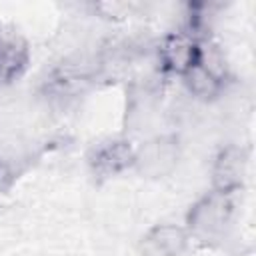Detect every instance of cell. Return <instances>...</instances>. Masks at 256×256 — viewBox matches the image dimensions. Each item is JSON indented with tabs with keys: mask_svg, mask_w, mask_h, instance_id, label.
<instances>
[{
	"mask_svg": "<svg viewBox=\"0 0 256 256\" xmlns=\"http://www.w3.org/2000/svg\"><path fill=\"white\" fill-rule=\"evenodd\" d=\"M88 168L98 178H112L136 166V146L128 138H110L88 152Z\"/></svg>",
	"mask_w": 256,
	"mask_h": 256,
	"instance_id": "obj_3",
	"label": "cell"
},
{
	"mask_svg": "<svg viewBox=\"0 0 256 256\" xmlns=\"http://www.w3.org/2000/svg\"><path fill=\"white\" fill-rule=\"evenodd\" d=\"M178 158V146L174 138L162 136L150 140L140 150H136V166L150 176H162L170 172Z\"/></svg>",
	"mask_w": 256,
	"mask_h": 256,
	"instance_id": "obj_7",
	"label": "cell"
},
{
	"mask_svg": "<svg viewBox=\"0 0 256 256\" xmlns=\"http://www.w3.org/2000/svg\"><path fill=\"white\" fill-rule=\"evenodd\" d=\"M8 184H10V170L0 162V194L8 188Z\"/></svg>",
	"mask_w": 256,
	"mask_h": 256,
	"instance_id": "obj_8",
	"label": "cell"
},
{
	"mask_svg": "<svg viewBox=\"0 0 256 256\" xmlns=\"http://www.w3.org/2000/svg\"><path fill=\"white\" fill-rule=\"evenodd\" d=\"M30 64L28 42L16 32H4L0 28V84L18 80Z\"/></svg>",
	"mask_w": 256,
	"mask_h": 256,
	"instance_id": "obj_6",
	"label": "cell"
},
{
	"mask_svg": "<svg viewBox=\"0 0 256 256\" xmlns=\"http://www.w3.org/2000/svg\"><path fill=\"white\" fill-rule=\"evenodd\" d=\"M202 44L194 40L190 34L170 32L162 38L158 46V64L160 70L168 76H184L190 68H194L202 56Z\"/></svg>",
	"mask_w": 256,
	"mask_h": 256,
	"instance_id": "obj_2",
	"label": "cell"
},
{
	"mask_svg": "<svg viewBox=\"0 0 256 256\" xmlns=\"http://www.w3.org/2000/svg\"><path fill=\"white\" fill-rule=\"evenodd\" d=\"M234 200L228 194L210 190L200 196L186 212V230L196 236H220L232 224Z\"/></svg>",
	"mask_w": 256,
	"mask_h": 256,
	"instance_id": "obj_1",
	"label": "cell"
},
{
	"mask_svg": "<svg viewBox=\"0 0 256 256\" xmlns=\"http://www.w3.org/2000/svg\"><path fill=\"white\" fill-rule=\"evenodd\" d=\"M248 174V150L238 144L224 146L212 162V190L234 196L242 190Z\"/></svg>",
	"mask_w": 256,
	"mask_h": 256,
	"instance_id": "obj_4",
	"label": "cell"
},
{
	"mask_svg": "<svg viewBox=\"0 0 256 256\" xmlns=\"http://www.w3.org/2000/svg\"><path fill=\"white\" fill-rule=\"evenodd\" d=\"M190 232L178 224H154L138 242L140 256H182L188 248Z\"/></svg>",
	"mask_w": 256,
	"mask_h": 256,
	"instance_id": "obj_5",
	"label": "cell"
}]
</instances>
